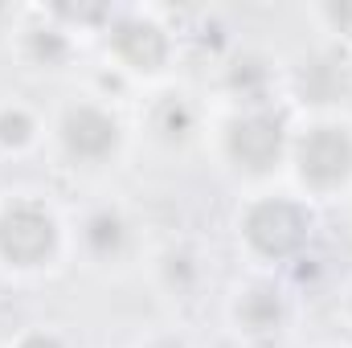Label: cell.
Here are the masks:
<instances>
[{"instance_id": "cell-4", "label": "cell", "mask_w": 352, "mask_h": 348, "mask_svg": "<svg viewBox=\"0 0 352 348\" xmlns=\"http://www.w3.org/2000/svg\"><path fill=\"white\" fill-rule=\"evenodd\" d=\"M278 144H283V131L270 119H246V123H238L234 127V140H230L234 156L242 164H250V168H266L278 156Z\"/></svg>"}, {"instance_id": "cell-7", "label": "cell", "mask_w": 352, "mask_h": 348, "mask_svg": "<svg viewBox=\"0 0 352 348\" xmlns=\"http://www.w3.org/2000/svg\"><path fill=\"white\" fill-rule=\"evenodd\" d=\"M242 320L254 324V328H270V324L278 320V299H274L270 291H254V295L242 303Z\"/></svg>"}, {"instance_id": "cell-10", "label": "cell", "mask_w": 352, "mask_h": 348, "mask_svg": "<svg viewBox=\"0 0 352 348\" xmlns=\"http://www.w3.org/2000/svg\"><path fill=\"white\" fill-rule=\"evenodd\" d=\"M164 119H168V135H180V127L188 123V111H184V107H168Z\"/></svg>"}, {"instance_id": "cell-5", "label": "cell", "mask_w": 352, "mask_h": 348, "mask_svg": "<svg viewBox=\"0 0 352 348\" xmlns=\"http://www.w3.org/2000/svg\"><path fill=\"white\" fill-rule=\"evenodd\" d=\"M66 144L78 156H102L115 144V123L98 111H74L66 119Z\"/></svg>"}, {"instance_id": "cell-9", "label": "cell", "mask_w": 352, "mask_h": 348, "mask_svg": "<svg viewBox=\"0 0 352 348\" xmlns=\"http://www.w3.org/2000/svg\"><path fill=\"white\" fill-rule=\"evenodd\" d=\"M0 135H4L8 144H21V140L29 135V119H25V115H4V119H0Z\"/></svg>"}, {"instance_id": "cell-12", "label": "cell", "mask_w": 352, "mask_h": 348, "mask_svg": "<svg viewBox=\"0 0 352 348\" xmlns=\"http://www.w3.org/2000/svg\"><path fill=\"white\" fill-rule=\"evenodd\" d=\"M25 348H58L54 340H45V336H33V340H25Z\"/></svg>"}, {"instance_id": "cell-3", "label": "cell", "mask_w": 352, "mask_h": 348, "mask_svg": "<svg viewBox=\"0 0 352 348\" xmlns=\"http://www.w3.org/2000/svg\"><path fill=\"white\" fill-rule=\"evenodd\" d=\"M299 160H303V173L311 176V180L332 184V180H340V176L352 168V140L344 131L320 127V131H311V135L303 140Z\"/></svg>"}, {"instance_id": "cell-11", "label": "cell", "mask_w": 352, "mask_h": 348, "mask_svg": "<svg viewBox=\"0 0 352 348\" xmlns=\"http://www.w3.org/2000/svg\"><path fill=\"white\" fill-rule=\"evenodd\" d=\"M332 17H336V21H352V4H336Z\"/></svg>"}, {"instance_id": "cell-1", "label": "cell", "mask_w": 352, "mask_h": 348, "mask_svg": "<svg viewBox=\"0 0 352 348\" xmlns=\"http://www.w3.org/2000/svg\"><path fill=\"white\" fill-rule=\"evenodd\" d=\"M50 246H54V226H50V217L41 209L16 205V209L4 213V221H0V250L12 262L45 259Z\"/></svg>"}, {"instance_id": "cell-2", "label": "cell", "mask_w": 352, "mask_h": 348, "mask_svg": "<svg viewBox=\"0 0 352 348\" xmlns=\"http://www.w3.org/2000/svg\"><path fill=\"white\" fill-rule=\"evenodd\" d=\"M246 230H250V242L263 254H291L307 234V217L287 201H266L250 213Z\"/></svg>"}, {"instance_id": "cell-8", "label": "cell", "mask_w": 352, "mask_h": 348, "mask_svg": "<svg viewBox=\"0 0 352 348\" xmlns=\"http://www.w3.org/2000/svg\"><path fill=\"white\" fill-rule=\"evenodd\" d=\"M90 242H94V250H115L119 246V226L111 217H98L90 226Z\"/></svg>"}, {"instance_id": "cell-6", "label": "cell", "mask_w": 352, "mask_h": 348, "mask_svg": "<svg viewBox=\"0 0 352 348\" xmlns=\"http://www.w3.org/2000/svg\"><path fill=\"white\" fill-rule=\"evenodd\" d=\"M115 41H119V50H123V58L135 62V66H144V70L160 66V58H164V37H160L152 25H123Z\"/></svg>"}]
</instances>
